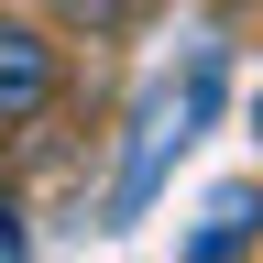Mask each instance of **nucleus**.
I'll use <instances>...</instances> for the list:
<instances>
[{
    "mask_svg": "<svg viewBox=\"0 0 263 263\" xmlns=\"http://www.w3.org/2000/svg\"><path fill=\"white\" fill-rule=\"evenodd\" d=\"M66 88V55L44 22H22V0H0V132H33Z\"/></svg>",
    "mask_w": 263,
    "mask_h": 263,
    "instance_id": "f257e3e1",
    "label": "nucleus"
},
{
    "mask_svg": "<svg viewBox=\"0 0 263 263\" xmlns=\"http://www.w3.org/2000/svg\"><path fill=\"white\" fill-rule=\"evenodd\" d=\"M252 241H263V197H252V186H230L219 209H209V230L186 241V263H241Z\"/></svg>",
    "mask_w": 263,
    "mask_h": 263,
    "instance_id": "f03ea898",
    "label": "nucleus"
},
{
    "mask_svg": "<svg viewBox=\"0 0 263 263\" xmlns=\"http://www.w3.org/2000/svg\"><path fill=\"white\" fill-rule=\"evenodd\" d=\"M55 11L77 22V33H121V22H143L154 0H55Z\"/></svg>",
    "mask_w": 263,
    "mask_h": 263,
    "instance_id": "7ed1b4c3",
    "label": "nucleus"
},
{
    "mask_svg": "<svg viewBox=\"0 0 263 263\" xmlns=\"http://www.w3.org/2000/svg\"><path fill=\"white\" fill-rule=\"evenodd\" d=\"M0 263H22V197L0 186Z\"/></svg>",
    "mask_w": 263,
    "mask_h": 263,
    "instance_id": "20e7f679",
    "label": "nucleus"
},
{
    "mask_svg": "<svg viewBox=\"0 0 263 263\" xmlns=\"http://www.w3.org/2000/svg\"><path fill=\"white\" fill-rule=\"evenodd\" d=\"M252 132H263V88H252Z\"/></svg>",
    "mask_w": 263,
    "mask_h": 263,
    "instance_id": "39448f33",
    "label": "nucleus"
}]
</instances>
